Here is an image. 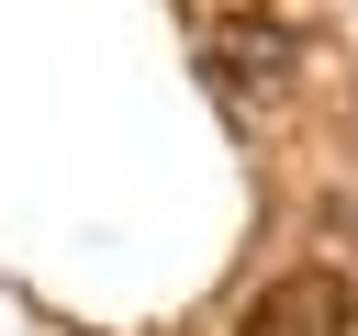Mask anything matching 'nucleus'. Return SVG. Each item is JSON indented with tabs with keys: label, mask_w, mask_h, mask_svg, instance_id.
<instances>
[{
	"label": "nucleus",
	"mask_w": 358,
	"mask_h": 336,
	"mask_svg": "<svg viewBox=\"0 0 358 336\" xmlns=\"http://www.w3.org/2000/svg\"><path fill=\"white\" fill-rule=\"evenodd\" d=\"M235 336H358V291H347V269H291V280L246 291Z\"/></svg>",
	"instance_id": "2"
},
{
	"label": "nucleus",
	"mask_w": 358,
	"mask_h": 336,
	"mask_svg": "<svg viewBox=\"0 0 358 336\" xmlns=\"http://www.w3.org/2000/svg\"><path fill=\"white\" fill-rule=\"evenodd\" d=\"M201 67H213V90L224 101H280L291 78H302V34L280 22V11H213L201 22Z\"/></svg>",
	"instance_id": "1"
}]
</instances>
